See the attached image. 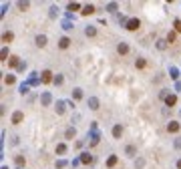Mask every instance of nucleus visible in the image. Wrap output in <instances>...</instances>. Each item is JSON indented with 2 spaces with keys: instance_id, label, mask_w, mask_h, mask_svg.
Instances as JSON below:
<instances>
[{
  "instance_id": "16",
  "label": "nucleus",
  "mask_w": 181,
  "mask_h": 169,
  "mask_svg": "<svg viewBox=\"0 0 181 169\" xmlns=\"http://www.w3.org/2000/svg\"><path fill=\"white\" fill-rule=\"evenodd\" d=\"M85 36H89V38L97 36V26H93V24H87V26H85Z\"/></svg>"
},
{
  "instance_id": "35",
  "label": "nucleus",
  "mask_w": 181,
  "mask_h": 169,
  "mask_svg": "<svg viewBox=\"0 0 181 169\" xmlns=\"http://www.w3.org/2000/svg\"><path fill=\"white\" fill-rule=\"evenodd\" d=\"M67 165H70L67 159H58V161H57V169H65Z\"/></svg>"
},
{
  "instance_id": "32",
  "label": "nucleus",
  "mask_w": 181,
  "mask_h": 169,
  "mask_svg": "<svg viewBox=\"0 0 181 169\" xmlns=\"http://www.w3.org/2000/svg\"><path fill=\"white\" fill-rule=\"evenodd\" d=\"M14 83H16V77H14V75H6V77H4V85H14Z\"/></svg>"
},
{
  "instance_id": "39",
  "label": "nucleus",
  "mask_w": 181,
  "mask_h": 169,
  "mask_svg": "<svg viewBox=\"0 0 181 169\" xmlns=\"http://www.w3.org/2000/svg\"><path fill=\"white\" fill-rule=\"evenodd\" d=\"M62 83H65V77H62V75H57V77H55V85H57V87H60Z\"/></svg>"
},
{
  "instance_id": "15",
  "label": "nucleus",
  "mask_w": 181,
  "mask_h": 169,
  "mask_svg": "<svg viewBox=\"0 0 181 169\" xmlns=\"http://www.w3.org/2000/svg\"><path fill=\"white\" fill-rule=\"evenodd\" d=\"M117 52H119V55H121V56L129 55V45H127V42H123V40H121V42L117 45Z\"/></svg>"
},
{
  "instance_id": "40",
  "label": "nucleus",
  "mask_w": 181,
  "mask_h": 169,
  "mask_svg": "<svg viewBox=\"0 0 181 169\" xmlns=\"http://www.w3.org/2000/svg\"><path fill=\"white\" fill-rule=\"evenodd\" d=\"M16 70H18V73H24V70H26V60H22V63L18 65V68H16Z\"/></svg>"
},
{
  "instance_id": "29",
  "label": "nucleus",
  "mask_w": 181,
  "mask_h": 169,
  "mask_svg": "<svg viewBox=\"0 0 181 169\" xmlns=\"http://www.w3.org/2000/svg\"><path fill=\"white\" fill-rule=\"evenodd\" d=\"M79 8H80V4H79V2H68V4H67V10L70 12V14H73L75 10H79Z\"/></svg>"
},
{
  "instance_id": "12",
  "label": "nucleus",
  "mask_w": 181,
  "mask_h": 169,
  "mask_svg": "<svg viewBox=\"0 0 181 169\" xmlns=\"http://www.w3.org/2000/svg\"><path fill=\"white\" fill-rule=\"evenodd\" d=\"M12 40H14V32H12V30H6V32H2V42H4V46L10 45Z\"/></svg>"
},
{
  "instance_id": "27",
  "label": "nucleus",
  "mask_w": 181,
  "mask_h": 169,
  "mask_svg": "<svg viewBox=\"0 0 181 169\" xmlns=\"http://www.w3.org/2000/svg\"><path fill=\"white\" fill-rule=\"evenodd\" d=\"M83 99V89H73V101H80Z\"/></svg>"
},
{
  "instance_id": "37",
  "label": "nucleus",
  "mask_w": 181,
  "mask_h": 169,
  "mask_svg": "<svg viewBox=\"0 0 181 169\" xmlns=\"http://www.w3.org/2000/svg\"><path fill=\"white\" fill-rule=\"evenodd\" d=\"M18 89H20V93H22V95H26V93L30 91V85H28V83H22V85H20Z\"/></svg>"
},
{
  "instance_id": "11",
  "label": "nucleus",
  "mask_w": 181,
  "mask_h": 169,
  "mask_svg": "<svg viewBox=\"0 0 181 169\" xmlns=\"http://www.w3.org/2000/svg\"><path fill=\"white\" fill-rule=\"evenodd\" d=\"M79 157H80V163H83V165H90V163H93V155H90L89 151H83Z\"/></svg>"
},
{
  "instance_id": "7",
  "label": "nucleus",
  "mask_w": 181,
  "mask_h": 169,
  "mask_svg": "<svg viewBox=\"0 0 181 169\" xmlns=\"http://www.w3.org/2000/svg\"><path fill=\"white\" fill-rule=\"evenodd\" d=\"M179 131H181L179 121H169V123H167V133H179Z\"/></svg>"
},
{
  "instance_id": "36",
  "label": "nucleus",
  "mask_w": 181,
  "mask_h": 169,
  "mask_svg": "<svg viewBox=\"0 0 181 169\" xmlns=\"http://www.w3.org/2000/svg\"><path fill=\"white\" fill-rule=\"evenodd\" d=\"M173 30H175V32H181V20H179V18L173 20Z\"/></svg>"
},
{
  "instance_id": "4",
  "label": "nucleus",
  "mask_w": 181,
  "mask_h": 169,
  "mask_svg": "<svg viewBox=\"0 0 181 169\" xmlns=\"http://www.w3.org/2000/svg\"><path fill=\"white\" fill-rule=\"evenodd\" d=\"M24 121V113L22 111H14L12 113V117H10V123L12 125H20Z\"/></svg>"
},
{
  "instance_id": "26",
  "label": "nucleus",
  "mask_w": 181,
  "mask_h": 169,
  "mask_svg": "<svg viewBox=\"0 0 181 169\" xmlns=\"http://www.w3.org/2000/svg\"><path fill=\"white\" fill-rule=\"evenodd\" d=\"M167 45H169V42H167L165 38H159L157 42H155V46H157V50H165V48H167Z\"/></svg>"
},
{
  "instance_id": "18",
  "label": "nucleus",
  "mask_w": 181,
  "mask_h": 169,
  "mask_svg": "<svg viewBox=\"0 0 181 169\" xmlns=\"http://www.w3.org/2000/svg\"><path fill=\"white\" fill-rule=\"evenodd\" d=\"M125 155L127 157H137V145H127L125 147Z\"/></svg>"
},
{
  "instance_id": "41",
  "label": "nucleus",
  "mask_w": 181,
  "mask_h": 169,
  "mask_svg": "<svg viewBox=\"0 0 181 169\" xmlns=\"http://www.w3.org/2000/svg\"><path fill=\"white\" fill-rule=\"evenodd\" d=\"M173 147H175L177 151H179V149H181V137H177V139L173 141Z\"/></svg>"
},
{
  "instance_id": "14",
  "label": "nucleus",
  "mask_w": 181,
  "mask_h": 169,
  "mask_svg": "<svg viewBox=\"0 0 181 169\" xmlns=\"http://www.w3.org/2000/svg\"><path fill=\"white\" fill-rule=\"evenodd\" d=\"M121 137H123V125L121 123L113 125V139H121Z\"/></svg>"
},
{
  "instance_id": "10",
  "label": "nucleus",
  "mask_w": 181,
  "mask_h": 169,
  "mask_svg": "<svg viewBox=\"0 0 181 169\" xmlns=\"http://www.w3.org/2000/svg\"><path fill=\"white\" fill-rule=\"evenodd\" d=\"M95 4H85L83 6V10H80V16H90V14H95Z\"/></svg>"
},
{
  "instance_id": "44",
  "label": "nucleus",
  "mask_w": 181,
  "mask_h": 169,
  "mask_svg": "<svg viewBox=\"0 0 181 169\" xmlns=\"http://www.w3.org/2000/svg\"><path fill=\"white\" fill-rule=\"evenodd\" d=\"M6 8H8V4L4 2V4H2V10H0V14H2V16H4V12H6Z\"/></svg>"
},
{
  "instance_id": "42",
  "label": "nucleus",
  "mask_w": 181,
  "mask_h": 169,
  "mask_svg": "<svg viewBox=\"0 0 181 169\" xmlns=\"http://www.w3.org/2000/svg\"><path fill=\"white\" fill-rule=\"evenodd\" d=\"M143 165H145V161H143V159H137V161H135V167L137 169H141Z\"/></svg>"
},
{
  "instance_id": "43",
  "label": "nucleus",
  "mask_w": 181,
  "mask_h": 169,
  "mask_svg": "<svg viewBox=\"0 0 181 169\" xmlns=\"http://www.w3.org/2000/svg\"><path fill=\"white\" fill-rule=\"evenodd\" d=\"M80 163V157H77V159H73V161H70V167H77V165H79Z\"/></svg>"
},
{
  "instance_id": "8",
  "label": "nucleus",
  "mask_w": 181,
  "mask_h": 169,
  "mask_svg": "<svg viewBox=\"0 0 181 169\" xmlns=\"http://www.w3.org/2000/svg\"><path fill=\"white\" fill-rule=\"evenodd\" d=\"M67 101H57L55 103V111H57V115H65V111H67Z\"/></svg>"
},
{
  "instance_id": "33",
  "label": "nucleus",
  "mask_w": 181,
  "mask_h": 169,
  "mask_svg": "<svg viewBox=\"0 0 181 169\" xmlns=\"http://www.w3.org/2000/svg\"><path fill=\"white\" fill-rule=\"evenodd\" d=\"M135 67L137 68H145V67H147V60H145V58H137V60H135Z\"/></svg>"
},
{
  "instance_id": "47",
  "label": "nucleus",
  "mask_w": 181,
  "mask_h": 169,
  "mask_svg": "<svg viewBox=\"0 0 181 169\" xmlns=\"http://www.w3.org/2000/svg\"><path fill=\"white\" fill-rule=\"evenodd\" d=\"M16 169H20V167H16Z\"/></svg>"
},
{
  "instance_id": "21",
  "label": "nucleus",
  "mask_w": 181,
  "mask_h": 169,
  "mask_svg": "<svg viewBox=\"0 0 181 169\" xmlns=\"http://www.w3.org/2000/svg\"><path fill=\"white\" fill-rule=\"evenodd\" d=\"M77 137V127H68L65 131V139H75Z\"/></svg>"
},
{
  "instance_id": "6",
  "label": "nucleus",
  "mask_w": 181,
  "mask_h": 169,
  "mask_svg": "<svg viewBox=\"0 0 181 169\" xmlns=\"http://www.w3.org/2000/svg\"><path fill=\"white\" fill-rule=\"evenodd\" d=\"M87 105H89L90 111H99V107H101V101H99L97 97H89V99H87Z\"/></svg>"
},
{
  "instance_id": "17",
  "label": "nucleus",
  "mask_w": 181,
  "mask_h": 169,
  "mask_svg": "<svg viewBox=\"0 0 181 169\" xmlns=\"http://www.w3.org/2000/svg\"><path fill=\"white\" fill-rule=\"evenodd\" d=\"M99 141H101V133H97V131H90V141H89V145L95 147Z\"/></svg>"
},
{
  "instance_id": "3",
  "label": "nucleus",
  "mask_w": 181,
  "mask_h": 169,
  "mask_svg": "<svg viewBox=\"0 0 181 169\" xmlns=\"http://www.w3.org/2000/svg\"><path fill=\"white\" fill-rule=\"evenodd\" d=\"M34 45L38 46V48H45L48 45V38H46V34H36L34 36Z\"/></svg>"
},
{
  "instance_id": "46",
  "label": "nucleus",
  "mask_w": 181,
  "mask_h": 169,
  "mask_svg": "<svg viewBox=\"0 0 181 169\" xmlns=\"http://www.w3.org/2000/svg\"><path fill=\"white\" fill-rule=\"evenodd\" d=\"M0 169H8V167H6V165H2V167H0Z\"/></svg>"
},
{
  "instance_id": "45",
  "label": "nucleus",
  "mask_w": 181,
  "mask_h": 169,
  "mask_svg": "<svg viewBox=\"0 0 181 169\" xmlns=\"http://www.w3.org/2000/svg\"><path fill=\"white\" fill-rule=\"evenodd\" d=\"M175 165H177V169H181V157L177 159V163H175Z\"/></svg>"
},
{
  "instance_id": "25",
  "label": "nucleus",
  "mask_w": 181,
  "mask_h": 169,
  "mask_svg": "<svg viewBox=\"0 0 181 169\" xmlns=\"http://www.w3.org/2000/svg\"><path fill=\"white\" fill-rule=\"evenodd\" d=\"M105 8H107V12H117L119 10V4H117V2H107Z\"/></svg>"
},
{
  "instance_id": "34",
  "label": "nucleus",
  "mask_w": 181,
  "mask_h": 169,
  "mask_svg": "<svg viewBox=\"0 0 181 169\" xmlns=\"http://www.w3.org/2000/svg\"><path fill=\"white\" fill-rule=\"evenodd\" d=\"M169 75H171V79H173V81L179 79V70H177L175 67H171V68H169Z\"/></svg>"
},
{
  "instance_id": "5",
  "label": "nucleus",
  "mask_w": 181,
  "mask_h": 169,
  "mask_svg": "<svg viewBox=\"0 0 181 169\" xmlns=\"http://www.w3.org/2000/svg\"><path fill=\"white\" fill-rule=\"evenodd\" d=\"M40 105H42V107H50V105H52V95H50L48 91L40 95Z\"/></svg>"
},
{
  "instance_id": "28",
  "label": "nucleus",
  "mask_w": 181,
  "mask_h": 169,
  "mask_svg": "<svg viewBox=\"0 0 181 169\" xmlns=\"http://www.w3.org/2000/svg\"><path fill=\"white\" fill-rule=\"evenodd\" d=\"M175 38H177V32H175V30H169V32H167V36H165V40H167L169 45H173V42H175Z\"/></svg>"
},
{
  "instance_id": "22",
  "label": "nucleus",
  "mask_w": 181,
  "mask_h": 169,
  "mask_svg": "<svg viewBox=\"0 0 181 169\" xmlns=\"http://www.w3.org/2000/svg\"><path fill=\"white\" fill-rule=\"evenodd\" d=\"M117 163H119V157H117V155H109V159H107V167L113 169Z\"/></svg>"
},
{
  "instance_id": "20",
  "label": "nucleus",
  "mask_w": 181,
  "mask_h": 169,
  "mask_svg": "<svg viewBox=\"0 0 181 169\" xmlns=\"http://www.w3.org/2000/svg\"><path fill=\"white\" fill-rule=\"evenodd\" d=\"M14 163H16V167L24 169V165H26V157H24V155H16V157H14Z\"/></svg>"
},
{
  "instance_id": "23",
  "label": "nucleus",
  "mask_w": 181,
  "mask_h": 169,
  "mask_svg": "<svg viewBox=\"0 0 181 169\" xmlns=\"http://www.w3.org/2000/svg\"><path fill=\"white\" fill-rule=\"evenodd\" d=\"M10 50H8V46H2V50H0V60H8L10 58Z\"/></svg>"
},
{
  "instance_id": "13",
  "label": "nucleus",
  "mask_w": 181,
  "mask_h": 169,
  "mask_svg": "<svg viewBox=\"0 0 181 169\" xmlns=\"http://www.w3.org/2000/svg\"><path fill=\"white\" fill-rule=\"evenodd\" d=\"M22 60H20V56H16V55H12L10 58H8V68H18V65H20Z\"/></svg>"
},
{
  "instance_id": "38",
  "label": "nucleus",
  "mask_w": 181,
  "mask_h": 169,
  "mask_svg": "<svg viewBox=\"0 0 181 169\" xmlns=\"http://www.w3.org/2000/svg\"><path fill=\"white\" fill-rule=\"evenodd\" d=\"M62 28H65V30H73V28H75V24L70 22V20H65V22H62Z\"/></svg>"
},
{
  "instance_id": "2",
  "label": "nucleus",
  "mask_w": 181,
  "mask_h": 169,
  "mask_svg": "<svg viewBox=\"0 0 181 169\" xmlns=\"http://www.w3.org/2000/svg\"><path fill=\"white\" fill-rule=\"evenodd\" d=\"M40 83H42V85H48V83H55V77H52V70H48V68H45V70L40 73Z\"/></svg>"
},
{
  "instance_id": "1",
  "label": "nucleus",
  "mask_w": 181,
  "mask_h": 169,
  "mask_svg": "<svg viewBox=\"0 0 181 169\" xmlns=\"http://www.w3.org/2000/svg\"><path fill=\"white\" fill-rule=\"evenodd\" d=\"M129 32H135V30H139L141 28V20L137 18V16H133V18H129V22H127V26H125Z\"/></svg>"
},
{
  "instance_id": "19",
  "label": "nucleus",
  "mask_w": 181,
  "mask_h": 169,
  "mask_svg": "<svg viewBox=\"0 0 181 169\" xmlns=\"http://www.w3.org/2000/svg\"><path fill=\"white\" fill-rule=\"evenodd\" d=\"M175 105H177V95H169V97L165 99V107L171 109V107H175Z\"/></svg>"
},
{
  "instance_id": "9",
  "label": "nucleus",
  "mask_w": 181,
  "mask_h": 169,
  "mask_svg": "<svg viewBox=\"0 0 181 169\" xmlns=\"http://www.w3.org/2000/svg\"><path fill=\"white\" fill-rule=\"evenodd\" d=\"M70 42H73V40H70L68 36H60V38H58V48H60V50H67L68 46H70Z\"/></svg>"
},
{
  "instance_id": "24",
  "label": "nucleus",
  "mask_w": 181,
  "mask_h": 169,
  "mask_svg": "<svg viewBox=\"0 0 181 169\" xmlns=\"http://www.w3.org/2000/svg\"><path fill=\"white\" fill-rule=\"evenodd\" d=\"M67 143H57V149H55V151H57V155H65V153H67Z\"/></svg>"
},
{
  "instance_id": "31",
  "label": "nucleus",
  "mask_w": 181,
  "mask_h": 169,
  "mask_svg": "<svg viewBox=\"0 0 181 169\" xmlns=\"http://www.w3.org/2000/svg\"><path fill=\"white\" fill-rule=\"evenodd\" d=\"M48 16H50V18L58 16V6H57V4H52V6H50V10H48Z\"/></svg>"
},
{
  "instance_id": "30",
  "label": "nucleus",
  "mask_w": 181,
  "mask_h": 169,
  "mask_svg": "<svg viewBox=\"0 0 181 169\" xmlns=\"http://www.w3.org/2000/svg\"><path fill=\"white\" fill-rule=\"evenodd\" d=\"M16 6H18V10H20V12H26V10H28V6H30V2H16Z\"/></svg>"
}]
</instances>
